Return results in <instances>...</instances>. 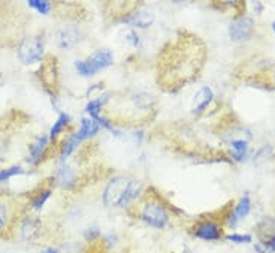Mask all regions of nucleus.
Here are the masks:
<instances>
[{
  "label": "nucleus",
  "mask_w": 275,
  "mask_h": 253,
  "mask_svg": "<svg viewBox=\"0 0 275 253\" xmlns=\"http://www.w3.org/2000/svg\"><path fill=\"white\" fill-rule=\"evenodd\" d=\"M141 183L126 177H115L106 184L103 203L108 207H127L139 195Z\"/></svg>",
  "instance_id": "1"
},
{
  "label": "nucleus",
  "mask_w": 275,
  "mask_h": 253,
  "mask_svg": "<svg viewBox=\"0 0 275 253\" xmlns=\"http://www.w3.org/2000/svg\"><path fill=\"white\" fill-rule=\"evenodd\" d=\"M113 62H114L113 51L108 48H100V49L94 51L89 59L75 62V68L81 77H93L97 72L111 66Z\"/></svg>",
  "instance_id": "2"
},
{
  "label": "nucleus",
  "mask_w": 275,
  "mask_h": 253,
  "mask_svg": "<svg viewBox=\"0 0 275 253\" xmlns=\"http://www.w3.org/2000/svg\"><path fill=\"white\" fill-rule=\"evenodd\" d=\"M141 219L153 228H164L169 223V213L157 201H145L141 208Z\"/></svg>",
  "instance_id": "3"
},
{
  "label": "nucleus",
  "mask_w": 275,
  "mask_h": 253,
  "mask_svg": "<svg viewBox=\"0 0 275 253\" xmlns=\"http://www.w3.org/2000/svg\"><path fill=\"white\" fill-rule=\"evenodd\" d=\"M44 57V41L38 36L25 38L18 46V59L23 65H35Z\"/></svg>",
  "instance_id": "4"
},
{
  "label": "nucleus",
  "mask_w": 275,
  "mask_h": 253,
  "mask_svg": "<svg viewBox=\"0 0 275 253\" xmlns=\"http://www.w3.org/2000/svg\"><path fill=\"white\" fill-rule=\"evenodd\" d=\"M254 23L250 17H241L233 20L229 26V36L233 42H242L250 39L253 35Z\"/></svg>",
  "instance_id": "5"
},
{
  "label": "nucleus",
  "mask_w": 275,
  "mask_h": 253,
  "mask_svg": "<svg viewBox=\"0 0 275 253\" xmlns=\"http://www.w3.org/2000/svg\"><path fill=\"white\" fill-rule=\"evenodd\" d=\"M193 234H195V237H198L201 240L214 241L223 235V228L214 220H202V222H198L195 225Z\"/></svg>",
  "instance_id": "6"
},
{
  "label": "nucleus",
  "mask_w": 275,
  "mask_h": 253,
  "mask_svg": "<svg viewBox=\"0 0 275 253\" xmlns=\"http://www.w3.org/2000/svg\"><path fill=\"white\" fill-rule=\"evenodd\" d=\"M250 210H252L250 195H249V193H245V195L239 199V203L236 204V207L233 208L229 214H228V219H226L228 226H230V228H235V226H236V225H238L242 219H245V217L249 216Z\"/></svg>",
  "instance_id": "7"
},
{
  "label": "nucleus",
  "mask_w": 275,
  "mask_h": 253,
  "mask_svg": "<svg viewBox=\"0 0 275 253\" xmlns=\"http://www.w3.org/2000/svg\"><path fill=\"white\" fill-rule=\"evenodd\" d=\"M81 39H82V32L75 26H65L63 29H60L57 35L59 45L62 48H72L78 42H81Z\"/></svg>",
  "instance_id": "8"
},
{
  "label": "nucleus",
  "mask_w": 275,
  "mask_h": 253,
  "mask_svg": "<svg viewBox=\"0 0 275 253\" xmlns=\"http://www.w3.org/2000/svg\"><path fill=\"white\" fill-rule=\"evenodd\" d=\"M121 21L129 24V26L138 27V29H148L151 24L154 23V15H153V12H150V11L139 9V11H135V12L123 17Z\"/></svg>",
  "instance_id": "9"
},
{
  "label": "nucleus",
  "mask_w": 275,
  "mask_h": 253,
  "mask_svg": "<svg viewBox=\"0 0 275 253\" xmlns=\"http://www.w3.org/2000/svg\"><path fill=\"white\" fill-rule=\"evenodd\" d=\"M214 93L209 87H202L199 89L198 93L193 97V105H191V111L193 114H199L202 111H205L206 108L209 107V104L212 102Z\"/></svg>",
  "instance_id": "10"
},
{
  "label": "nucleus",
  "mask_w": 275,
  "mask_h": 253,
  "mask_svg": "<svg viewBox=\"0 0 275 253\" xmlns=\"http://www.w3.org/2000/svg\"><path fill=\"white\" fill-rule=\"evenodd\" d=\"M100 123L97 120H94L92 117H86L81 120V126L76 132V137L79 141H84V139L93 138L99 131H100Z\"/></svg>",
  "instance_id": "11"
},
{
  "label": "nucleus",
  "mask_w": 275,
  "mask_h": 253,
  "mask_svg": "<svg viewBox=\"0 0 275 253\" xmlns=\"http://www.w3.org/2000/svg\"><path fill=\"white\" fill-rule=\"evenodd\" d=\"M69 121H70V115L66 114V113H62V114L59 115V118H57V121L52 124V128H51V132H49V141H56L57 137L68 128Z\"/></svg>",
  "instance_id": "12"
},
{
  "label": "nucleus",
  "mask_w": 275,
  "mask_h": 253,
  "mask_svg": "<svg viewBox=\"0 0 275 253\" xmlns=\"http://www.w3.org/2000/svg\"><path fill=\"white\" fill-rule=\"evenodd\" d=\"M109 99V94H103V96H99L97 99H93L87 104V108H86V113L90 114L92 118H96L100 115V110L103 108V105L108 102Z\"/></svg>",
  "instance_id": "13"
},
{
  "label": "nucleus",
  "mask_w": 275,
  "mask_h": 253,
  "mask_svg": "<svg viewBox=\"0 0 275 253\" xmlns=\"http://www.w3.org/2000/svg\"><path fill=\"white\" fill-rule=\"evenodd\" d=\"M247 151H249V145H247V141H245V139H235V141L232 142V151H230V155H232V158H233L235 161H244L245 156H247Z\"/></svg>",
  "instance_id": "14"
},
{
  "label": "nucleus",
  "mask_w": 275,
  "mask_h": 253,
  "mask_svg": "<svg viewBox=\"0 0 275 253\" xmlns=\"http://www.w3.org/2000/svg\"><path fill=\"white\" fill-rule=\"evenodd\" d=\"M48 139H49L48 137H41L30 147V161L38 162L42 158V155H44L46 148V144H48Z\"/></svg>",
  "instance_id": "15"
},
{
  "label": "nucleus",
  "mask_w": 275,
  "mask_h": 253,
  "mask_svg": "<svg viewBox=\"0 0 275 253\" xmlns=\"http://www.w3.org/2000/svg\"><path fill=\"white\" fill-rule=\"evenodd\" d=\"M81 141L78 139L76 137V134H73V135H70L68 139H66V142H65V147H63V150H62V155H60V159L62 162L65 161V159H68L69 156L75 151V148L78 147V144H79Z\"/></svg>",
  "instance_id": "16"
},
{
  "label": "nucleus",
  "mask_w": 275,
  "mask_h": 253,
  "mask_svg": "<svg viewBox=\"0 0 275 253\" xmlns=\"http://www.w3.org/2000/svg\"><path fill=\"white\" fill-rule=\"evenodd\" d=\"M27 5H29L30 8L36 9V11L41 12V14H48V12L51 11V3L46 2V0H30Z\"/></svg>",
  "instance_id": "17"
},
{
  "label": "nucleus",
  "mask_w": 275,
  "mask_h": 253,
  "mask_svg": "<svg viewBox=\"0 0 275 253\" xmlns=\"http://www.w3.org/2000/svg\"><path fill=\"white\" fill-rule=\"evenodd\" d=\"M23 172L24 171L21 166H11V168H8V169H5V171H0V183L9 180V179L14 177V175L23 174Z\"/></svg>",
  "instance_id": "18"
},
{
  "label": "nucleus",
  "mask_w": 275,
  "mask_h": 253,
  "mask_svg": "<svg viewBox=\"0 0 275 253\" xmlns=\"http://www.w3.org/2000/svg\"><path fill=\"white\" fill-rule=\"evenodd\" d=\"M51 196V190L49 189H46V190H42L33 201H32V207L35 208V210H41V208L44 207V204L46 203V199Z\"/></svg>",
  "instance_id": "19"
},
{
  "label": "nucleus",
  "mask_w": 275,
  "mask_h": 253,
  "mask_svg": "<svg viewBox=\"0 0 275 253\" xmlns=\"http://www.w3.org/2000/svg\"><path fill=\"white\" fill-rule=\"evenodd\" d=\"M226 238L236 244H247L252 241V235H249V234H230Z\"/></svg>",
  "instance_id": "20"
},
{
  "label": "nucleus",
  "mask_w": 275,
  "mask_h": 253,
  "mask_svg": "<svg viewBox=\"0 0 275 253\" xmlns=\"http://www.w3.org/2000/svg\"><path fill=\"white\" fill-rule=\"evenodd\" d=\"M6 222H8V210H6L5 203L0 201V231L5 228Z\"/></svg>",
  "instance_id": "21"
},
{
  "label": "nucleus",
  "mask_w": 275,
  "mask_h": 253,
  "mask_svg": "<svg viewBox=\"0 0 275 253\" xmlns=\"http://www.w3.org/2000/svg\"><path fill=\"white\" fill-rule=\"evenodd\" d=\"M42 253H57V250H54V249H46Z\"/></svg>",
  "instance_id": "22"
},
{
  "label": "nucleus",
  "mask_w": 275,
  "mask_h": 253,
  "mask_svg": "<svg viewBox=\"0 0 275 253\" xmlns=\"http://www.w3.org/2000/svg\"><path fill=\"white\" fill-rule=\"evenodd\" d=\"M272 29H274V32H275V23L272 24Z\"/></svg>",
  "instance_id": "23"
}]
</instances>
